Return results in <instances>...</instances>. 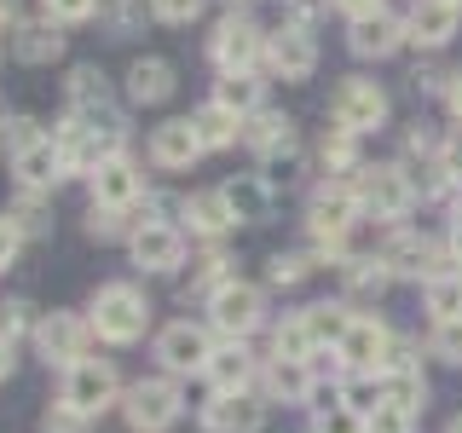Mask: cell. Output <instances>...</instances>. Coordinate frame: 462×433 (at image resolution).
I'll list each match as a JSON object with an SVG mask.
<instances>
[{
    "instance_id": "obj_1",
    "label": "cell",
    "mask_w": 462,
    "mask_h": 433,
    "mask_svg": "<svg viewBox=\"0 0 462 433\" xmlns=\"http://www.w3.org/2000/svg\"><path fill=\"white\" fill-rule=\"evenodd\" d=\"M87 312H93L87 324L98 329V341H116V346L139 341L144 324H151V300H144L134 283H105V289L93 295V307H87Z\"/></svg>"
},
{
    "instance_id": "obj_2",
    "label": "cell",
    "mask_w": 462,
    "mask_h": 433,
    "mask_svg": "<svg viewBox=\"0 0 462 433\" xmlns=\"http://www.w3.org/2000/svg\"><path fill=\"white\" fill-rule=\"evenodd\" d=\"M353 191H358V208L375 214V220H404V214H411V202H416L411 173L393 168V162L358 168V173H353Z\"/></svg>"
},
{
    "instance_id": "obj_3",
    "label": "cell",
    "mask_w": 462,
    "mask_h": 433,
    "mask_svg": "<svg viewBox=\"0 0 462 433\" xmlns=\"http://www.w3.org/2000/svg\"><path fill=\"white\" fill-rule=\"evenodd\" d=\"M12 173L23 191H47L52 180H64V156L47 134H35V122H12Z\"/></svg>"
},
{
    "instance_id": "obj_4",
    "label": "cell",
    "mask_w": 462,
    "mask_h": 433,
    "mask_svg": "<svg viewBox=\"0 0 462 433\" xmlns=\"http://www.w3.org/2000/svg\"><path fill=\"white\" fill-rule=\"evenodd\" d=\"M180 410H185V399L173 387V375H151V382L127 387V399H122V416L134 433H162L180 422Z\"/></svg>"
},
{
    "instance_id": "obj_5",
    "label": "cell",
    "mask_w": 462,
    "mask_h": 433,
    "mask_svg": "<svg viewBox=\"0 0 462 433\" xmlns=\"http://www.w3.org/2000/svg\"><path fill=\"white\" fill-rule=\"evenodd\" d=\"M208 312H214V329H220V336L243 341V336H254V329H260V318H266V300H260L254 283L226 278V283H214Z\"/></svg>"
},
{
    "instance_id": "obj_6",
    "label": "cell",
    "mask_w": 462,
    "mask_h": 433,
    "mask_svg": "<svg viewBox=\"0 0 462 433\" xmlns=\"http://www.w3.org/2000/svg\"><path fill=\"white\" fill-rule=\"evenodd\" d=\"M336 358H341V364L353 370V375H382V370H387V358H393V336H387L382 318L353 312L346 336L336 341Z\"/></svg>"
},
{
    "instance_id": "obj_7",
    "label": "cell",
    "mask_w": 462,
    "mask_h": 433,
    "mask_svg": "<svg viewBox=\"0 0 462 433\" xmlns=\"http://www.w3.org/2000/svg\"><path fill=\"white\" fill-rule=\"evenodd\" d=\"M208 52H214V64H220V76H237V69H249L254 58H266V29L249 23L243 12H231V18L214 23Z\"/></svg>"
},
{
    "instance_id": "obj_8",
    "label": "cell",
    "mask_w": 462,
    "mask_h": 433,
    "mask_svg": "<svg viewBox=\"0 0 462 433\" xmlns=\"http://www.w3.org/2000/svg\"><path fill=\"white\" fill-rule=\"evenodd\" d=\"M64 404L81 416H98L116 404V364L110 358H81V364L64 370Z\"/></svg>"
},
{
    "instance_id": "obj_9",
    "label": "cell",
    "mask_w": 462,
    "mask_h": 433,
    "mask_svg": "<svg viewBox=\"0 0 462 433\" xmlns=\"http://www.w3.org/2000/svg\"><path fill=\"white\" fill-rule=\"evenodd\" d=\"M87 341H93V324L76 312H52V318H41L35 324V346H41V358L58 370H69V364H81L87 358Z\"/></svg>"
},
{
    "instance_id": "obj_10",
    "label": "cell",
    "mask_w": 462,
    "mask_h": 433,
    "mask_svg": "<svg viewBox=\"0 0 462 433\" xmlns=\"http://www.w3.org/2000/svg\"><path fill=\"white\" fill-rule=\"evenodd\" d=\"M329 115H336V127H346V134H370V127L387 122V93L375 81H341L336 98H329Z\"/></svg>"
},
{
    "instance_id": "obj_11",
    "label": "cell",
    "mask_w": 462,
    "mask_h": 433,
    "mask_svg": "<svg viewBox=\"0 0 462 433\" xmlns=\"http://www.w3.org/2000/svg\"><path fill=\"white\" fill-rule=\"evenodd\" d=\"M266 64H272V76H283V81H307L312 69H318V41H312V29H307V23L272 29V35H266Z\"/></svg>"
},
{
    "instance_id": "obj_12",
    "label": "cell",
    "mask_w": 462,
    "mask_h": 433,
    "mask_svg": "<svg viewBox=\"0 0 462 433\" xmlns=\"http://www.w3.org/2000/svg\"><path fill=\"white\" fill-rule=\"evenodd\" d=\"M156 358H162L168 375H191V370H208L214 346H208V329H197L191 318H180V324H168L162 336H156Z\"/></svg>"
},
{
    "instance_id": "obj_13",
    "label": "cell",
    "mask_w": 462,
    "mask_h": 433,
    "mask_svg": "<svg viewBox=\"0 0 462 433\" xmlns=\"http://www.w3.org/2000/svg\"><path fill=\"white\" fill-rule=\"evenodd\" d=\"M358 214H365V208H358V191H353V185H324V191L312 197V214H307V220H312V237L324 243V249H341L346 226H353Z\"/></svg>"
},
{
    "instance_id": "obj_14",
    "label": "cell",
    "mask_w": 462,
    "mask_h": 433,
    "mask_svg": "<svg viewBox=\"0 0 462 433\" xmlns=\"http://www.w3.org/2000/svg\"><path fill=\"white\" fill-rule=\"evenodd\" d=\"M404 41H411V29H404L393 12H365V18H353V29H346V47H353L358 58H393Z\"/></svg>"
},
{
    "instance_id": "obj_15",
    "label": "cell",
    "mask_w": 462,
    "mask_h": 433,
    "mask_svg": "<svg viewBox=\"0 0 462 433\" xmlns=\"http://www.w3.org/2000/svg\"><path fill=\"white\" fill-rule=\"evenodd\" d=\"M202 156V139H197V122L191 115H173L151 134V162L156 168H191Z\"/></svg>"
},
{
    "instance_id": "obj_16",
    "label": "cell",
    "mask_w": 462,
    "mask_h": 433,
    "mask_svg": "<svg viewBox=\"0 0 462 433\" xmlns=\"http://www.w3.org/2000/svg\"><path fill=\"white\" fill-rule=\"evenodd\" d=\"M457 23H462V6H457V0H416L404 29H411L416 47H445V41L457 35Z\"/></svg>"
},
{
    "instance_id": "obj_17",
    "label": "cell",
    "mask_w": 462,
    "mask_h": 433,
    "mask_svg": "<svg viewBox=\"0 0 462 433\" xmlns=\"http://www.w3.org/2000/svg\"><path fill=\"white\" fill-rule=\"evenodd\" d=\"M134 260L144 272H173L185 260V237L173 226H162V220H151V226H139L134 231Z\"/></svg>"
},
{
    "instance_id": "obj_18",
    "label": "cell",
    "mask_w": 462,
    "mask_h": 433,
    "mask_svg": "<svg viewBox=\"0 0 462 433\" xmlns=\"http://www.w3.org/2000/svg\"><path fill=\"white\" fill-rule=\"evenodd\" d=\"M93 202L98 208H134L139 202V173L127 156H110V162L93 168Z\"/></svg>"
},
{
    "instance_id": "obj_19",
    "label": "cell",
    "mask_w": 462,
    "mask_h": 433,
    "mask_svg": "<svg viewBox=\"0 0 462 433\" xmlns=\"http://www.w3.org/2000/svg\"><path fill=\"white\" fill-rule=\"evenodd\" d=\"M202 428L208 433H260V404L249 393H214L208 410H202Z\"/></svg>"
},
{
    "instance_id": "obj_20",
    "label": "cell",
    "mask_w": 462,
    "mask_h": 433,
    "mask_svg": "<svg viewBox=\"0 0 462 433\" xmlns=\"http://www.w3.org/2000/svg\"><path fill=\"white\" fill-rule=\"evenodd\" d=\"M214 382V393H249V382H254V358H249V346L243 341H231V346H214V358H208V370H202Z\"/></svg>"
},
{
    "instance_id": "obj_21",
    "label": "cell",
    "mask_w": 462,
    "mask_h": 433,
    "mask_svg": "<svg viewBox=\"0 0 462 433\" xmlns=\"http://www.w3.org/2000/svg\"><path fill=\"white\" fill-rule=\"evenodd\" d=\"M433 249H428V237H416V231H393L387 237V249H382V266L393 272V278H433Z\"/></svg>"
},
{
    "instance_id": "obj_22",
    "label": "cell",
    "mask_w": 462,
    "mask_h": 433,
    "mask_svg": "<svg viewBox=\"0 0 462 433\" xmlns=\"http://www.w3.org/2000/svg\"><path fill=\"white\" fill-rule=\"evenodd\" d=\"M243 144L249 151H260V156H289V144H295V122L289 115H278V110H254L249 122H243Z\"/></svg>"
},
{
    "instance_id": "obj_23",
    "label": "cell",
    "mask_w": 462,
    "mask_h": 433,
    "mask_svg": "<svg viewBox=\"0 0 462 433\" xmlns=\"http://www.w3.org/2000/svg\"><path fill=\"white\" fill-rule=\"evenodd\" d=\"M266 393L283 404H307L312 399V364L307 358H272L266 364Z\"/></svg>"
},
{
    "instance_id": "obj_24",
    "label": "cell",
    "mask_w": 462,
    "mask_h": 433,
    "mask_svg": "<svg viewBox=\"0 0 462 433\" xmlns=\"http://www.w3.org/2000/svg\"><path fill=\"white\" fill-rule=\"evenodd\" d=\"M168 93H173V64H162V58H139L127 69V98L134 105H162Z\"/></svg>"
},
{
    "instance_id": "obj_25",
    "label": "cell",
    "mask_w": 462,
    "mask_h": 433,
    "mask_svg": "<svg viewBox=\"0 0 462 433\" xmlns=\"http://www.w3.org/2000/svg\"><path fill=\"white\" fill-rule=\"evenodd\" d=\"M12 52L23 58V64H52L58 52H64V35H58L52 18L41 23H18V35H12Z\"/></svg>"
},
{
    "instance_id": "obj_26",
    "label": "cell",
    "mask_w": 462,
    "mask_h": 433,
    "mask_svg": "<svg viewBox=\"0 0 462 433\" xmlns=\"http://www.w3.org/2000/svg\"><path fill=\"white\" fill-rule=\"evenodd\" d=\"M191 122H197L202 151H226V144H237V139H243V115H231L226 105H202Z\"/></svg>"
},
{
    "instance_id": "obj_27",
    "label": "cell",
    "mask_w": 462,
    "mask_h": 433,
    "mask_svg": "<svg viewBox=\"0 0 462 433\" xmlns=\"http://www.w3.org/2000/svg\"><path fill=\"white\" fill-rule=\"evenodd\" d=\"M185 220H191V231H202V237H220V231L237 226V214H231L226 191H202V197L185 202Z\"/></svg>"
},
{
    "instance_id": "obj_28",
    "label": "cell",
    "mask_w": 462,
    "mask_h": 433,
    "mask_svg": "<svg viewBox=\"0 0 462 433\" xmlns=\"http://www.w3.org/2000/svg\"><path fill=\"white\" fill-rule=\"evenodd\" d=\"M214 105H226L231 115H254V110H260V81L249 76V69L220 76V87H214Z\"/></svg>"
},
{
    "instance_id": "obj_29",
    "label": "cell",
    "mask_w": 462,
    "mask_h": 433,
    "mask_svg": "<svg viewBox=\"0 0 462 433\" xmlns=\"http://www.w3.org/2000/svg\"><path fill=\"white\" fill-rule=\"evenodd\" d=\"M428 312L439 318H462V272H433L428 278Z\"/></svg>"
},
{
    "instance_id": "obj_30",
    "label": "cell",
    "mask_w": 462,
    "mask_h": 433,
    "mask_svg": "<svg viewBox=\"0 0 462 433\" xmlns=\"http://www.w3.org/2000/svg\"><path fill=\"white\" fill-rule=\"evenodd\" d=\"M226 202H231V214L237 220H266V208H272V197H266V185L260 180H237V185H226Z\"/></svg>"
},
{
    "instance_id": "obj_31",
    "label": "cell",
    "mask_w": 462,
    "mask_h": 433,
    "mask_svg": "<svg viewBox=\"0 0 462 433\" xmlns=\"http://www.w3.org/2000/svg\"><path fill=\"white\" fill-rule=\"evenodd\" d=\"M318 353V341H312V329H307V318H289V324H278V336H272V358H312Z\"/></svg>"
},
{
    "instance_id": "obj_32",
    "label": "cell",
    "mask_w": 462,
    "mask_h": 433,
    "mask_svg": "<svg viewBox=\"0 0 462 433\" xmlns=\"http://www.w3.org/2000/svg\"><path fill=\"white\" fill-rule=\"evenodd\" d=\"M312 433H370V428L346 399H336V404H318L312 410Z\"/></svg>"
},
{
    "instance_id": "obj_33",
    "label": "cell",
    "mask_w": 462,
    "mask_h": 433,
    "mask_svg": "<svg viewBox=\"0 0 462 433\" xmlns=\"http://www.w3.org/2000/svg\"><path fill=\"white\" fill-rule=\"evenodd\" d=\"M58 156H64V173H87V168H98V162H93V139H87V127H81V122H69L64 134H58Z\"/></svg>"
},
{
    "instance_id": "obj_34",
    "label": "cell",
    "mask_w": 462,
    "mask_h": 433,
    "mask_svg": "<svg viewBox=\"0 0 462 433\" xmlns=\"http://www.w3.org/2000/svg\"><path fill=\"white\" fill-rule=\"evenodd\" d=\"M300 318H307V329H312L318 346H324V341H341L346 324H353V312H346V307H307Z\"/></svg>"
},
{
    "instance_id": "obj_35",
    "label": "cell",
    "mask_w": 462,
    "mask_h": 433,
    "mask_svg": "<svg viewBox=\"0 0 462 433\" xmlns=\"http://www.w3.org/2000/svg\"><path fill=\"white\" fill-rule=\"evenodd\" d=\"M365 428H370V433H416V410H411V404L382 399V404L365 416Z\"/></svg>"
},
{
    "instance_id": "obj_36",
    "label": "cell",
    "mask_w": 462,
    "mask_h": 433,
    "mask_svg": "<svg viewBox=\"0 0 462 433\" xmlns=\"http://www.w3.org/2000/svg\"><path fill=\"white\" fill-rule=\"evenodd\" d=\"M346 283H353V295H382L393 283V272L382 260H346Z\"/></svg>"
},
{
    "instance_id": "obj_37",
    "label": "cell",
    "mask_w": 462,
    "mask_h": 433,
    "mask_svg": "<svg viewBox=\"0 0 462 433\" xmlns=\"http://www.w3.org/2000/svg\"><path fill=\"white\" fill-rule=\"evenodd\" d=\"M358 162V134H346V127H329L324 134V168H353Z\"/></svg>"
},
{
    "instance_id": "obj_38",
    "label": "cell",
    "mask_w": 462,
    "mask_h": 433,
    "mask_svg": "<svg viewBox=\"0 0 462 433\" xmlns=\"http://www.w3.org/2000/svg\"><path fill=\"white\" fill-rule=\"evenodd\" d=\"M433 353L462 364V318H439V324H433Z\"/></svg>"
},
{
    "instance_id": "obj_39",
    "label": "cell",
    "mask_w": 462,
    "mask_h": 433,
    "mask_svg": "<svg viewBox=\"0 0 462 433\" xmlns=\"http://www.w3.org/2000/svg\"><path fill=\"white\" fill-rule=\"evenodd\" d=\"M312 272V260L307 254H272V283H283V289H295L300 278Z\"/></svg>"
},
{
    "instance_id": "obj_40",
    "label": "cell",
    "mask_w": 462,
    "mask_h": 433,
    "mask_svg": "<svg viewBox=\"0 0 462 433\" xmlns=\"http://www.w3.org/2000/svg\"><path fill=\"white\" fill-rule=\"evenodd\" d=\"M93 12H98V0H47L52 23H81V18H93Z\"/></svg>"
},
{
    "instance_id": "obj_41",
    "label": "cell",
    "mask_w": 462,
    "mask_h": 433,
    "mask_svg": "<svg viewBox=\"0 0 462 433\" xmlns=\"http://www.w3.org/2000/svg\"><path fill=\"white\" fill-rule=\"evenodd\" d=\"M151 12L162 23H191L197 12H202V0H151Z\"/></svg>"
},
{
    "instance_id": "obj_42",
    "label": "cell",
    "mask_w": 462,
    "mask_h": 433,
    "mask_svg": "<svg viewBox=\"0 0 462 433\" xmlns=\"http://www.w3.org/2000/svg\"><path fill=\"white\" fill-rule=\"evenodd\" d=\"M439 173H445V180H462V127L439 144Z\"/></svg>"
},
{
    "instance_id": "obj_43",
    "label": "cell",
    "mask_w": 462,
    "mask_h": 433,
    "mask_svg": "<svg viewBox=\"0 0 462 433\" xmlns=\"http://www.w3.org/2000/svg\"><path fill=\"white\" fill-rule=\"evenodd\" d=\"M81 428H87V416H81V410H69V404L58 399V410L47 416V433H81Z\"/></svg>"
},
{
    "instance_id": "obj_44",
    "label": "cell",
    "mask_w": 462,
    "mask_h": 433,
    "mask_svg": "<svg viewBox=\"0 0 462 433\" xmlns=\"http://www.w3.org/2000/svg\"><path fill=\"white\" fill-rule=\"evenodd\" d=\"M23 329H29V307H23V300H12V307H0V336H23Z\"/></svg>"
},
{
    "instance_id": "obj_45",
    "label": "cell",
    "mask_w": 462,
    "mask_h": 433,
    "mask_svg": "<svg viewBox=\"0 0 462 433\" xmlns=\"http://www.w3.org/2000/svg\"><path fill=\"white\" fill-rule=\"evenodd\" d=\"M12 254H18V226H12V220H0V272L12 266Z\"/></svg>"
},
{
    "instance_id": "obj_46",
    "label": "cell",
    "mask_w": 462,
    "mask_h": 433,
    "mask_svg": "<svg viewBox=\"0 0 462 433\" xmlns=\"http://www.w3.org/2000/svg\"><path fill=\"white\" fill-rule=\"evenodd\" d=\"M329 6H336V12H346V18H365V12H375L382 0H329Z\"/></svg>"
},
{
    "instance_id": "obj_47",
    "label": "cell",
    "mask_w": 462,
    "mask_h": 433,
    "mask_svg": "<svg viewBox=\"0 0 462 433\" xmlns=\"http://www.w3.org/2000/svg\"><path fill=\"white\" fill-rule=\"evenodd\" d=\"M445 98H451V115H457V122H462V69H457V76H451V93H445Z\"/></svg>"
},
{
    "instance_id": "obj_48",
    "label": "cell",
    "mask_w": 462,
    "mask_h": 433,
    "mask_svg": "<svg viewBox=\"0 0 462 433\" xmlns=\"http://www.w3.org/2000/svg\"><path fill=\"white\" fill-rule=\"evenodd\" d=\"M6 375H12V341L0 336V382H6Z\"/></svg>"
},
{
    "instance_id": "obj_49",
    "label": "cell",
    "mask_w": 462,
    "mask_h": 433,
    "mask_svg": "<svg viewBox=\"0 0 462 433\" xmlns=\"http://www.w3.org/2000/svg\"><path fill=\"white\" fill-rule=\"evenodd\" d=\"M451 254L462 260V208H457V220H451Z\"/></svg>"
},
{
    "instance_id": "obj_50",
    "label": "cell",
    "mask_w": 462,
    "mask_h": 433,
    "mask_svg": "<svg viewBox=\"0 0 462 433\" xmlns=\"http://www.w3.org/2000/svg\"><path fill=\"white\" fill-rule=\"evenodd\" d=\"M12 12H18V0H0V23H12Z\"/></svg>"
},
{
    "instance_id": "obj_51",
    "label": "cell",
    "mask_w": 462,
    "mask_h": 433,
    "mask_svg": "<svg viewBox=\"0 0 462 433\" xmlns=\"http://www.w3.org/2000/svg\"><path fill=\"white\" fill-rule=\"evenodd\" d=\"M445 433H462V416H457V422H451V428H445Z\"/></svg>"
},
{
    "instance_id": "obj_52",
    "label": "cell",
    "mask_w": 462,
    "mask_h": 433,
    "mask_svg": "<svg viewBox=\"0 0 462 433\" xmlns=\"http://www.w3.org/2000/svg\"><path fill=\"white\" fill-rule=\"evenodd\" d=\"M231 6H237V0H231Z\"/></svg>"
},
{
    "instance_id": "obj_53",
    "label": "cell",
    "mask_w": 462,
    "mask_h": 433,
    "mask_svg": "<svg viewBox=\"0 0 462 433\" xmlns=\"http://www.w3.org/2000/svg\"><path fill=\"white\" fill-rule=\"evenodd\" d=\"M457 6H462V0H457Z\"/></svg>"
}]
</instances>
